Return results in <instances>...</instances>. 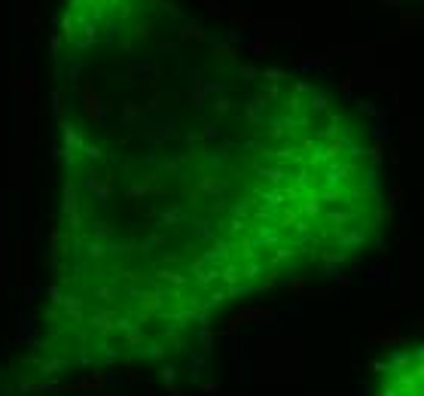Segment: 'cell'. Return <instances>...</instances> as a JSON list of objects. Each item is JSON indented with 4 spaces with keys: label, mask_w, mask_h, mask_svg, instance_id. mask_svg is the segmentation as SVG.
I'll list each match as a JSON object with an SVG mask.
<instances>
[{
    "label": "cell",
    "mask_w": 424,
    "mask_h": 396,
    "mask_svg": "<svg viewBox=\"0 0 424 396\" xmlns=\"http://www.w3.org/2000/svg\"><path fill=\"white\" fill-rule=\"evenodd\" d=\"M375 396H424V353H421V347L397 350L381 366Z\"/></svg>",
    "instance_id": "6da1fadb"
}]
</instances>
